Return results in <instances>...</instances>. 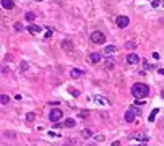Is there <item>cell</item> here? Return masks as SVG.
Segmentation results:
<instances>
[{
	"label": "cell",
	"instance_id": "cb8c5ba5",
	"mask_svg": "<svg viewBox=\"0 0 164 146\" xmlns=\"http://www.w3.org/2000/svg\"><path fill=\"white\" fill-rule=\"evenodd\" d=\"M112 68H114V62H107L104 65V70H112Z\"/></svg>",
	"mask_w": 164,
	"mask_h": 146
},
{
	"label": "cell",
	"instance_id": "603a6c76",
	"mask_svg": "<svg viewBox=\"0 0 164 146\" xmlns=\"http://www.w3.org/2000/svg\"><path fill=\"white\" fill-rule=\"evenodd\" d=\"M161 3H162L161 0H153V2H151V7H153V8H158L159 5H161Z\"/></svg>",
	"mask_w": 164,
	"mask_h": 146
},
{
	"label": "cell",
	"instance_id": "83f0119b",
	"mask_svg": "<svg viewBox=\"0 0 164 146\" xmlns=\"http://www.w3.org/2000/svg\"><path fill=\"white\" fill-rule=\"evenodd\" d=\"M96 99H97V101H99V102H101V104H107V101H104V97H101V96H97V97H96Z\"/></svg>",
	"mask_w": 164,
	"mask_h": 146
},
{
	"label": "cell",
	"instance_id": "44dd1931",
	"mask_svg": "<svg viewBox=\"0 0 164 146\" xmlns=\"http://www.w3.org/2000/svg\"><path fill=\"white\" fill-rule=\"evenodd\" d=\"M3 136H7V138H15V131H3Z\"/></svg>",
	"mask_w": 164,
	"mask_h": 146
},
{
	"label": "cell",
	"instance_id": "9a60e30c",
	"mask_svg": "<svg viewBox=\"0 0 164 146\" xmlns=\"http://www.w3.org/2000/svg\"><path fill=\"white\" fill-rule=\"evenodd\" d=\"M158 112H159V109H153L151 114H149V117H148V120H149V122H154V118H156Z\"/></svg>",
	"mask_w": 164,
	"mask_h": 146
},
{
	"label": "cell",
	"instance_id": "d590c367",
	"mask_svg": "<svg viewBox=\"0 0 164 146\" xmlns=\"http://www.w3.org/2000/svg\"><path fill=\"white\" fill-rule=\"evenodd\" d=\"M64 146H70V144H64Z\"/></svg>",
	"mask_w": 164,
	"mask_h": 146
},
{
	"label": "cell",
	"instance_id": "6da1fadb",
	"mask_svg": "<svg viewBox=\"0 0 164 146\" xmlns=\"http://www.w3.org/2000/svg\"><path fill=\"white\" fill-rule=\"evenodd\" d=\"M148 92H149L148 85H143V83H135V85L132 86V94H133L135 99H143V97L148 96Z\"/></svg>",
	"mask_w": 164,
	"mask_h": 146
},
{
	"label": "cell",
	"instance_id": "836d02e7",
	"mask_svg": "<svg viewBox=\"0 0 164 146\" xmlns=\"http://www.w3.org/2000/svg\"><path fill=\"white\" fill-rule=\"evenodd\" d=\"M140 146H146V144H145V143H143V144H140Z\"/></svg>",
	"mask_w": 164,
	"mask_h": 146
},
{
	"label": "cell",
	"instance_id": "e575fe53",
	"mask_svg": "<svg viewBox=\"0 0 164 146\" xmlns=\"http://www.w3.org/2000/svg\"><path fill=\"white\" fill-rule=\"evenodd\" d=\"M161 5H162V7H164V2H162V3H161Z\"/></svg>",
	"mask_w": 164,
	"mask_h": 146
},
{
	"label": "cell",
	"instance_id": "277c9868",
	"mask_svg": "<svg viewBox=\"0 0 164 146\" xmlns=\"http://www.w3.org/2000/svg\"><path fill=\"white\" fill-rule=\"evenodd\" d=\"M140 114V110L138 109H135V107H132V109H128L127 112H125V122L128 123H132V122H135V117Z\"/></svg>",
	"mask_w": 164,
	"mask_h": 146
},
{
	"label": "cell",
	"instance_id": "7402d4cb",
	"mask_svg": "<svg viewBox=\"0 0 164 146\" xmlns=\"http://www.w3.org/2000/svg\"><path fill=\"white\" fill-rule=\"evenodd\" d=\"M28 67H29V65H28V62H26V60L21 62V72H26V70H28Z\"/></svg>",
	"mask_w": 164,
	"mask_h": 146
},
{
	"label": "cell",
	"instance_id": "f1b7e54d",
	"mask_svg": "<svg viewBox=\"0 0 164 146\" xmlns=\"http://www.w3.org/2000/svg\"><path fill=\"white\" fill-rule=\"evenodd\" d=\"M86 115H88L86 112H80V118H86Z\"/></svg>",
	"mask_w": 164,
	"mask_h": 146
},
{
	"label": "cell",
	"instance_id": "d6986e66",
	"mask_svg": "<svg viewBox=\"0 0 164 146\" xmlns=\"http://www.w3.org/2000/svg\"><path fill=\"white\" fill-rule=\"evenodd\" d=\"M0 102H2L3 105L8 104V102H10V97H8L7 94H2V96H0Z\"/></svg>",
	"mask_w": 164,
	"mask_h": 146
},
{
	"label": "cell",
	"instance_id": "2e32d148",
	"mask_svg": "<svg viewBox=\"0 0 164 146\" xmlns=\"http://www.w3.org/2000/svg\"><path fill=\"white\" fill-rule=\"evenodd\" d=\"M125 49H128V50H133V49H136V44L133 41H127L125 42Z\"/></svg>",
	"mask_w": 164,
	"mask_h": 146
},
{
	"label": "cell",
	"instance_id": "e0dca14e",
	"mask_svg": "<svg viewBox=\"0 0 164 146\" xmlns=\"http://www.w3.org/2000/svg\"><path fill=\"white\" fill-rule=\"evenodd\" d=\"M64 127H68V128L75 127V118H67V120L64 122Z\"/></svg>",
	"mask_w": 164,
	"mask_h": 146
},
{
	"label": "cell",
	"instance_id": "74e56055",
	"mask_svg": "<svg viewBox=\"0 0 164 146\" xmlns=\"http://www.w3.org/2000/svg\"><path fill=\"white\" fill-rule=\"evenodd\" d=\"M90 146H94V144H90Z\"/></svg>",
	"mask_w": 164,
	"mask_h": 146
},
{
	"label": "cell",
	"instance_id": "7a4b0ae2",
	"mask_svg": "<svg viewBox=\"0 0 164 146\" xmlns=\"http://www.w3.org/2000/svg\"><path fill=\"white\" fill-rule=\"evenodd\" d=\"M91 41L94 44H104L106 42V34L101 33V31H94V33H91Z\"/></svg>",
	"mask_w": 164,
	"mask_h": 146
},
{
	"label": "cell",
	"instance_id": "f546056e",
	"mask_svg": "<svg viewBox=\"0 0 164 146\" xmlns=\"http://www.w3.org/2000/svg\"><path fill=\"white\" fill-rule=\"evenodd\" d=\"M2 73L7 75V73H8V68H7V67H2Z\"/></svg>",
	"mask_w": 164,
	"mask_h": 146
},
{
	"label": "cell",
	"instance_id": "30bf717a",
	"mask_svg": "<svg viewBox=\"0 0 164 146\" xmlns=\"http://www.w3.org/2000/svg\"><path fill=\"white\" fill-rule=\"evenodd\" d=\"M2 7L5 10H11V8H15V3H13V0H2Z\"/></svg>",
	"mask_w": 164,
	"mask_h": 146
},
{
	"label": "cell",
	"instance_id": "8992f818",
	"mask_svg": "<svg viewBox=\"0 0 164 146\" xmlns=\"http://www.w3.org/2000/svg\"><path fill=\"white\" fill-rule=\"evenodd\" d=\"M88 62L93 63V65H94V63H99V62H101V54H99V52H91L90 57H88Z\"/></svg>",
	"mask_w": 164,
	"mask_h": 146
},
{
	"label": "cell",
	"instance_id": "4dcf8cb0",
	"mask_svg": "<svg viewBox=\"0 0 164 146\" xmlns=\"http://www.w3.org/2000/svg\"><path fill=\"white\" fill-rule=\"evenodd\" d=\"M110 146H120V141H114V143L110 144Z\"/></svg>",
	"mask_w": 164,
	"mask_h": 146
},
{
	"label": "cell",
	"instance_id": "9c48e42d",
	"mask_svg": "<svg viewBox=\"0 0 164 146\" xmlns=\"http://www.w3.org/2000/svg\"><path fill=\"white\" fill-rule=\"evenodd\" d=\"M81 75H83V70H80V68H72V70H70V76L75 78V79L80 78Z\"/></svg>",
	"mask_w": 164,
	"mask_h": 146
},
{
	"label": "cell",
	"instance_id": "5bb4252c",
	"mask_svg": "<svg viewBox=\"0 0 164 146\" xmlns=\"http://www.w3.org/2000/svg\"><path fill=\"white\" fill-rule=\"evenodd\" d=\"M62 49H65V50H72V42H70L68 39L62 41Z\"/></svg>",
	"mask_w": 164,
	"mask_h": 146
},
{
	"label": "cell",
	"instance_id": "8d00e7d4",
	"mask_svg": "<svg viewBox=\"0 0 164 146\" xmlns=\"http://www.w3.org/2000/svg\"><path fill=\"white\" fill-rule=\"evenodd\" d=\"M36 2H41V0H36Z\"/></svg>",
	"mask_w": 164,
	"mask_h": 146
},
{
	"label": "cell",
	"instance_id": "d6a6232c",
	"mask_svg": "<svg viewBox=\"0 0 164 146\" xmlns=\"http://www.w3.org/2000/svg\"><path fill=\"white\" fill-rule=\"evenodd\" d=\"M161 96H162V97H164V92H161Z\"/></svg>",
	"mask_w": 164,
	"mask_h": 146
},
{
	"label": "cell",
	"instance_id": "ac0fdd59",
	"mask_svg": "<svg viewBox=\"0 0 164 146\" xmlns=\"http://www.w3.org/2000/svg\"><path fill=\"white\" fill-rule=\"evenodd\" d=\"M81 136H85V138H90V136H93V131L90 130V128H85V130L81 131Z\"/></svg>",
	"mask_w": 164,
	"mask_h": 146
},
{
	"label": "cell",
	"instance_id": "d4e9b609",
	"mask_svg": "<svg viewBox=\"0 0 164 146\" xmlns=\"http://www.w3.org/2000/svg\"><path fill=\"white\" fill-rule=\"evenodd\" d=\"M15 29H16V31H23V29H24V26L21 24V23H15Z\"/></svg>",
	"mask_w": 164,
	"mask_h": 146
},
{
	"label": "cell",
	"instance_id": "ffe728a7",
	"mask_svg": "<svg viewBox=\"0 0 164 146\" xmlns=\"http://www.w3.org/2000/svg\"><path fill=\"white\" fill-rule=\"evenodd\" d=\"M34 118H36V114H34V112H29L28 115H26V120H28V122H33Z\"/></svg>",
	"mask_w": 164,
	"mask_h": 146
},
{
	"label": "cell",
	"instance_id": "1f68e13d",
	"mask_svg": "<svg viewBox=\"0 0 164 146\" xmlns=\"http://www.w3.org/2000/svg\"><path fill=\"white\" fill-rule=\"evenodd\" d=\"M158 73H159V75H164V68H159V70H158Z\"/></svg>",
	"mask_w": 164,
	"mask_h": 146
},
{
	"label": "cell",
	"instance_id": "ba28073f",
	"mask_svg": "<svg viewBox=\"0 0 164 146\" xmlns=\"http://www.w3.org/2000/svg\"><path fill=\"white\" fill-rule=\"evenodd\" d=\"M133 138L138 140V141H148V140H149L148 135H146L145 131H135V133H133Z\"/></svg>",
	"mask_w": 164,
	"mask_h": 146
},
{
	"label": "cell",
	"instance_id": "8fae6325",
	"mask_svg": "<svg viewBox=\"0 0 164 146\" xmlns=\"http://www.w3.org/2000/svg\"><path fill=\"white\" fill-rule=\"evenodd\" d=\"M42 28L41 26H37V24H29L28 26V33H41Z\"/></svg>",
	"mask_w": 164,
	"mask_h": 146
},
{
	"label": "cell",
	"instance_id": "4fadbf2b",
	"mask_svg": "<svg viewBox=\"0 0 164 146\" xmlns=\"http://www.w3.org/2000/svg\"><path fill=\"white\" fill-rule=\"evenodd\" d=\"M24 20L26 21H34V20H36V15H34L33 11H26L24 13Z\"/></svg>",
	"mask_w": 164,
	"mask_h": 146
},
{
	"label": "cell",
	"instance_id": "52a82bcc",
	"mask_svg": "<svg viewBox=\"0 0 164 146\" xmlns=\"http://www.w3.org/2000/svg\"><path fill=\"white\" fill-rule=\"evenodd\" d=\"M140 60H141V59H140L136 54H128V55H127V62H128L130 65H136Z\"/></svg>",
	"mask_w": 164,
	"mask_h": 146
},
{
	"label": "cell",
	"instance_id": "4316f807",
	"mask_svg": "<svg viewBox=\"0 0 164 146\" xmlns=\"http://www.w3.org/2000/svg\"><path fill=\"white\" fill-rule=\"evenodd\" d=\"M70 94H72V96H75V97H78V96H80V92H78L77 89H70Z\"/></svg>",
	"mask_w": 164,
	"mask_h": 146
},
{
	"label": "cell",
	"instance_id": "5b68a950",
	"mask_svg": "<svg viewBox=\"0 0 164 146\" xmlns=\"http://www.w3.org/2000/svg\"><path fill=\"white\" fill-rule=\"evenodd\" d=\"M128 23H130V20H128V16H117V20H116V24L119 26L120 29L123 28H127Z\"/></svg>",
	"mask_w": 164,
	"mask_h": 146
},
{
	"label": "cell",
	"instance_id": "3957f363",
	"mask_svg": "<svg viewBox=\"0 0 164 146\" xmlns=\"http://www.w3.org/2000/svg\"><path fill=\"white\" fill-rule=\"evenodd\" d=\"M62 115H64V112H62L60 109H52L51 112H49V120L54 122V123H57V122L62 118Z\"/></svg>",
	"mask_w": 164,
	"mask_h": 146
},
{
	"label": "cell",
	"instance_id": "7c38bea8",
	"mask_svg": "<svg viewBox=\"0 0 164 146\" xmlns=\"http://www.w3.org/2000/svg\"><path fill=\"white\" fill-rule=\"evenodd\" d=\"M116 50H117L116 46H106V47H104V54H106V55H112Z\"/></svg>",
	"mask_w": 164,
	"mask_h": 146
},
{
	"label": "cell",
	"instance_id": "484cf974",
	"mask_svg": "<svg viewBox=\"0 0 164 146\" xmlns=\"http://www.w3.org/2000/svg\"><path fill=\"white\" fill-rule=\"evenodd\" d=\"M94 140L101 143V141H104V135H96V136H94Z\"/></svg>",
	"mask_w": 164,
	"mask_h": 146
}]
</instances>
